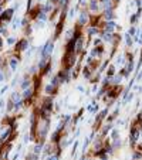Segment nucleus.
I'll use <instances>...</instances> for the list:
<instances>
[{
  "mask_svg": "<svg viewBox=\"0 0 142 160\" xmlns=\"http://www.w3.org/2000/svg\"><path fill=\"white\" fill-rule=\"evenodd\" d=\"M75 57H77L75 52H65V55H64V58H63V62H64V65H65L67 69H71V68L75 65V61H77Z\"/></svg>",
  "mask_w": 142,
  "mask_h": 160,
  "instance_id": "obj_1",
  "label": "nucleus"
},
{
  "mask_svg": "<svg viewBox=\"0 0 142 160\" xmlns=\"http://www.w3.org/2000/svg\"><path fill=\"white\" fill-rule=\"evenodd\" d=\"M53 50H54V43L50 40V41H47V43L44 44V47H43V48H41V51H40L41 58H48V57L51 55Z\"/></svg>",
  "mask_w": 142,
  "mask_h": 160,
  "instance_id": "obj_2",
  "label": "nucleus"
},
{
  "mask_svg": "<svg viewBox=\"0 0 142 160\" xmlns=\"http://www.w3.org/2000/svg\"><path fill=\"white\" fill-rule=\"evenodd\" d=\"M139 129L137 128V126H134L132 129H131V138H129V142H131V145L132 146H135V143H137V140L139 139Z\"/></svg>",
  "mask_w": 142,
  "mask_h": 160,
  "instance_id": "obj_3",
  "label": "nucleus"
},
{
  "mask_svg": "<svg viewBox=\"0 0 142 160\" xmlns=\"http://www.w3.org/2000/svg\"><path fill=\"white\" fill-rule=\"evenodd\" d=\"M13 13H14V9H7L6 11H1V16H0V23L1 21H9L11 17H13Z\"/></svg>",
  "mask_w": 142,
  "mask_h": 160,
  "instance_id": "obj_4",
  "label": "nucleus"
},
{
  "mask_svg": "<svg viewBox=\"0 0 142 160\" xmlns=\"http://www.w3.org/2000/svg\"><path fill=\"white\" fill-rule=\"evenodd\" d=\"M88 20H90L88 13H87V11H81V13H80V18H78V26H84V24H87Z\"/></svg>",
  "mask_w": 142,
  "mask_h": 160,
  "instance_id": "obj_5",
  "label": "nucleus"
},
{
  "mask_svg": "<svg viewBox=\"0 0 142 160\" xmlns=\"http://www.w3.org/2000/svg\"><path fill=\"white\" fill-rule=\"evenodd\" d=\"M82 48H84V37L81 35L80 38H77V40H75V54L81 52V51H82Z\"/></svg>",
  "mask_w": 142,
  "mask_h": 160,
  "instance_id": "obj_6",
  "label": "nucleus"
},
{
  "mask_svg": "<svg viewBox=\"0 0 142 160\" xmlns=\"http://www.w3.org/2000/svg\"><path fill=\"white\" fill-rule=\"evenodd\" d=\"M104 24H105V26H104V27H105V31H110V33H112L115 28H118V26L115 24V21H114V20L107 21V23H104Z\"/></svg>",
  "mask_w": 142,
  "mask_h": 160,
  "instance_id": "obj_7",
  "label": "nucleus"
},
{
  "mask_svg": "<svg viewBox=\"0 0 142 160\" xmlns=\"http://www.w3.org/2000/svg\"><path fill=\"white\" fill-rule=\"evenodd\" d=\"M11 132H13V128L10 126V128H9L6 132H3V135H1V138H0V142H1V143H6V142L10 139V135H11Z\"/></svg>",
  "mask_w": 142,
  "mask_h": 160,
  "instance_id": "obj_8",
  "label": "nucleus"
},
{
  "mask_svg": "<svg viewBox=\"0 0 142 160\" xmlns=\"http://www.w3.org/2000/svg\"><path fill=\"white\" fill-rule=\"evenodd\" d=\"M107 112H108V108H105V109H104V111H102L98 116H97V119H95V126H97V128H100V123H101V122H102V119L105 118Z\"/></svg>",
  "mask_w": 142,
  "mask_h": 160,
  "instance_id": "obj_9",
  "label": "nucleus"
},
{
  "mask_svg": "<svg viewBox=\"0 0 142 160\" xmlns=\"http://www.w3.org/2000/svg\"><path fill=\"white\" fill-rule=\"evenodd\" d=\"M27 47H28V41H27V40H20V41L16 44V50H18V51L26 50Z\"/></svg>",
  "mask_w": 142,
  "mask_h": 160,
  "instance_id": "obj_10",
  "label": "nucleus"
},
{
  "mask_svg": "<svg viewBox=\"0 0 142 160\" xmlns=\"http://www.w3.org/2000/svg\"><path fill=\"white\" fill-rule=\"evenodd\" d=\"M98 1H100V0H90L88 9H90L91 13H97V10H98Z\"/></svg>",
  "mask_w": 142,
  "mask_h": 160,
  "instance_id": "obj_11",
  "label": "nucleus"
},
{
  "mask_svg": "<svg viewBox=\"0 0 142 160\" xmlns=\"http://www.w3.org/2000/svg\"><path fill=\"white\" fill-rule=\"evenodd\" d=\"M104 17L107 18V21H111L115 16H114V9H105L104 11Z\"/></svg>",
  "mask_w": 142,
  "mask_h": 160,
  "instance_id": "obj_12",
  "label": "nucleus"
},
{
  "mask_svg": "<svg viewBox=\"0 0 142 160\" xmlns=\"http://www.w3.org/2000/svg\"><path fill=\"white\" fill-rule=\"evenodd\" d=\"M34 94H36V92H34V88H27V89H24V92H23V98H24V99H30Z\"/></svg>",
  "mask_w": 142,
  "mask_h": 160,
  "instance_id": "obj_13",
  "label": "nucleus"
},
{
  "mask_svg": "<svg viewBox=\"0 0 142 160\" xmlns=\"http://www.w3.org/2000/svg\"><path fill=\"white\" fill-rule=\"evenodd\" d=\"M44 91H46V94L47 95H54L55 92H57V88L54 86V85H51V84H48L46 88H44Z\"/></svg>",
  "mask_w": 142,
  "mask_h": 160,
  "instance_id": "obj_14",
  "label": "nucleus"
},
{
  "mask_svg": "<svg viewBox=\"0 0 142 160\" xmlns=\"http://www.w3.org/2000/svg\"><path fill=\"white\" fill-rule=\"evenodd\" d=\"M121 81H122V75H114V77H111V79H110V84L119 85V84H121Z\"/></svg>",
  "mask_w": 142,
  "mask_h": 160,
  "instance_id": "obj_15",
  "label": "nucleus"
},
{
  "mask_svg": "<svg viewBox=\"0 0 142 160\" xmlns=\"http://www.w3.org/2000/svg\"><path fill=\"white\" fill-rule=\"evenodd\" d=\"M30 85H31V81H30V77H28V78L26 77V78H24V81L21 82V88H23V89H27V88H30Z\"/></svg>",
  "mask_w": 142,
  "mask_h": 160,
  "instance_id": "obj_16",
  "label": "nucleus"
},
{
  "mask_svg": "<svg viewBox=\"0 0 142 160\" xmlns=\"http://www.w3.org/2000/svg\"><path fill=\"white\" fill-rule=\"evenodd\" d=\"M17 64H18V61H17V58H10V68L14 71V69H17Z\"/></svg>",
  "mask_w": 142,
  "mask_h": 160,
  "instance_id": "obj_17",
  "label": "nucleus"
},
{
  "mask_svg": "<svg viewBox=\"0 0 142 160\" xmlns=\"http://www.w3.org/2000/svg\"><path fill=\"white\" fill-rule=\"evenodd\" d=\"M98 28L97 27H90L88 28V35H98Z\"/></svg>",
  "mask_w": 142,
  "mask_h": 160,
  "instance_id": "obj_18",
  "label": "nucleus"
},
{
  "mask_svg": "<svg viewBox=\"0 0 142 160\" xmlns=\"http://www.w3.org/2000/svg\"><path fill=\"white\" fill-rule=\"evenodd\" d=\"M21 96H23V95H20V94L16 91V92H13V94H11V101L17 102V101H20V99H21Z\"/></svg>",
  "mask_w": 142,
  "mask_h": 160,
  "instance_id": "obj_19",
  "label": "nucleus"
},
{
  "mask_svg": "<svg viewBox=\"0 0 142 160\" xmlns=\"http://www.w3.org/2000/svg\"><path fill=\"white\" fill-rule=\"evenodd\" d=\"M125 41H127V45H128V47H132L134 41H132V37H131L129 34H125Z\"/></svg>",
  "mask_w": 142,
  "mask_h": 160,
  "instance_id": "obj_20",
  "label": "nucleus"
},
{
  "mask_svg": "<svg viewBox=\"0 0 142 160\" xmlns=\"http://www.w3.org/2000/svg\"><path fill=\"white\" fill-rule=\"evenodd\" d=\"M82 75H84L85 78H88V79H90V78H91V69H90L88 67H85V68H84V71H82Z\"/></svg>",
  "mask_w": 142,
  "mask_h": 160,
  "instance_id": "obj_21",
  "label": "nucleus"
},
{
  "mask_svg": "<svg viewBox=\"0 0 142 160\" xmlns=\"http://www.w3.org/2000/svg\"><path fill=\"white\" fill-rule=\"evenodd\" d=\"M41 150H43V142H40V143H37V145H36V147H34V153H36V155H38Z\"/></svg>",
  "mask_w": 142,
  "mask_h": 160,
  "instance_id": "obj_22",
  "label": "nucleus"
},
{
  "mask_svg": "<svg viewBox=\"0 0 142 160\" xmlns=\"http://www.w3.org/2000/svg\"><path fill=\"white\" fill-rule=\"evenodd\" d=\"M124 62H125V60H124V54L118 55V57H117V64H118V65H122Z\"/></svg>",
  "mask_w": 142,
  "mask_h": 160,
  "instance_id": "obj_23",
  "label": "nucleus"
},
{
  "mask_svg": "<svg viewBox=\"0 0 142 160\" xmlns=\"http://www.w3.org/2000/svg\"><path fill=\"white\" fill-rule=\"evenodd\" d=\"M111 146H112V149H118V147L121 146V139H115L114 143H112Z\"/></svg>",
  "mask_w": 142,
  "mask_h": 160,
  "instance_id": "obj_24",
  "label": "nucleus"
},
{
  "mask_svg": "<svg viewBox=\"0 0 142 160\" xmlns=\"http://www.w3.org/2000/svg\"><path fill=\"white\" fill-rule=\"evenodd\" d=\"M114 75H115V67L111 65L110 69H108V77H114Z\"/></svg>",
  "mask_w": 142,
  "mask_h": 160,
  "instance_id": "obj_25",
  "label": "nucleus"
},
{
  "mask_svg": "<svg viewBox=\"0 0 142 160\" xmlns=\"http://www.w3.org/2000/svg\"><path fill=\"white\" fill-rule=\"evenodd\" d=\"M132 157L135 160H139V159H142V152H135L134 155H132Z\"/></svg>",
  "mask_w": 142,
  "mask_h": 160,
  "instance_id": "obj_26",
  "label": "nucleus"
},
{
  "mask_svg": "<svg viewBox=\"0 0 142 160\" xmlns=\"http://www.w3.org/2000/svg\"><path fill=\"white\" fill-rule=\"evenodd\" d=\"M92 44H94L95 47H101V38H94Z\"/></svg>",
  "mask_w": 142,
  "mask_h": 160,
  "instance_id": "obj_27",
  "label": "nucleus"
},
{
  "mask_svg": "<svg viewBox=\"0 0 142 160\" xmlns=\"http://www.w3.org/2000/svg\"><path fill=\"white\" fill-rule=\"evenodd\" d=\"M77 147H78V140H75V142H74V146H73V152H71V155H73V156L75 155V152H77Z\"/></svg>",
  "mask_w": 142,
  "mask_h": 160,
  "instance_id": "obj_28",
  "label": "nucleus"
},
{
  "mask_svg": "<svg viewBox=\"0 0 142 160\" xmlns=\"http://www.w3.org/2000/svg\"><path fill=\"white\" fill-rule=\"evenodd\" d=\"M111 138H112L114 140H115V139H118V130H117V129H114V130H112V133H111Z\"/></svg>",
  "mask_w": 142,
  "mask_h": 160,
  "instance_id": "obj_29",
  "label": "nucleus"
},
{
  "mask_svg": "<svg viewBox=\"0 0 142 160\" xmlns=\"http://www.w3.org/2000/svg\"><path fill=\"white\" fill-rule=\"evenodd\" d=\"M128 34H129L131 37H132V35H135V34H137V30H135V27H131V28H129V31H128Z\"/></svg>",
  "mask_w": 142,
  "mask_h": 160,
  "instance_id": "obj_30",
  "label": "nucleus"
},
{
  "mask_svg": "<svg viewBox=\"0 0 142 160\" xmlns=\"http://www.w3.org/2000/svg\"><path fill=\"white\" fill-rule=\"evenodd\" d=\"M20 26V20L18 18H14V24H13V28H17Z\"/></svg>",
  "mask_w": 142,
  "mask_h": 160,
  "instance_id": "obj_31",
  "label": "nucleus"
},
{
  "mask_svg": "<svg viewBox=\"0 0 142 160\" xmlns=\"http://www.w3.org/2000/svg\"><path fill=\"white\" fill-rule=\"evenodd\" d=\"M47 160H58V155H51V156H48Z\"/></svg>",
  "mask_w": 142,
  "mask_h": 160,
  "instance_id": "obj_32",
  "label": "nucleus"
},
{
  "mask_svg": "<svg viewBox=\"0 0 142 160\" xmlns=\"http://www.w3.org/2000/svg\"><path fill=\"white\" fill-rule=\"evenodd\" d=\"M14 43H16V38H13V37H10L7 40V44H14Z\"/></svg>",
  "mask_w": 142,
  "mask_h": 160,
  "instance_id": "obj_33",
  "label": "nucleus"
},
{
  "mask_svg": "<svg viewBox=\"0 0 142 160\" xmlns=\"http://www.w3.org/2000/svg\"><path fill=\"white\" fill-rule=\"evenodd\" d=\"M6 91H7V85H6V86H3V88L0 89V94H4Z\"/></svg>",
  "mask_w": 142,
  "mask_h": 160,
  "instance_id": "obj_34",
  "label": "nucleus"
},
{
  "mask_svg": "<svg viewBox=\"0 0 142 160\" xmlns=\"http://www.w3.org/2000/svg\"><path fill=\"white\" fill-rule=\"evenodd\" d=\"M138 81H142V72L138 74Z\"/></svg>",
  "mask_w": 142,
  "mask_h": 160,
  "instance_id": "obj_35",
  "label": "nucleus"
},
{
  "mask_svg": "<svg viewBox=\"0 0 142 160\" xmlns=\"http://www.w3.org/2000/svg\"><path fill=\"white\" fill-rule=\"evenodd\" d=\"M3 78H4V77H3V72L0 71V81H3Z\"/></svg>",
  "mask_w": 142,
  "mask_h": 160,
  "instance_id": "obj_36",
  "label": "nucleus"
},
{
  "mask_svg": "<svg viewBox=\"0 0 142 160\" xmlns=\"http://www.w3.org/2000/svg\"><path fill=\"white\" fill-rule=\"evenodd\" d=\"M112 1H114V4H115V6H117V4L119 3V0H112Z\"/></svg>",
  "mask_w": 142,
  "mask_h": 160,
  "instance_id": "obj_37",
  "label": "nucleus"
},
{
  "mask_svg": "<svg viewBox=\"0 0 142 160\" xmlns=\"http://www.w3.org/2000/svg\"><path fill=\"white\" fill-rule=\"evenodd\" d=\"M50 1H51L53 4H54V3H58V0H50Z\"/></svg>",
  "mask_w": 142,
  "mask_h": 160,
  "instance_id": "obj_38",
  "label": "nucleus"
},
{
  "mask_svg": "<svg viewBox=\"0 0 142 160\" xmlns=\"http://www.w3.org/2000/svg\"><path fill=\"white\" fill-rule=\"evenodd\" d=\"M3 47V41H1V38H0V48Z\"/></svg>",
  "mask_w": 142,
  "mask_h": 160,
  "instance_id": "obj_39",
  "label": "nucleus"
},
{
  "mask_svg": "<svg viewBox=\"0 0 142 160\" xmlns=\"http://www.w3.org/2000/svg\"><path fill=\"white\" fill-rule=\"evenodd\" d=\"M0 11H1V6H0Z\"/></svg>",
  "mask_w": 142,
  "mask_h": 160,
  "instance_id": "obj_40",
  "label": "nucleus"
},
{
  "mask_svg": "<svg viewBox=\"0 0 142 160\" xmlns=\"http://www.w3.org/2000/svg\"><path fill=\"white\" fill-rule=\"evenodd\" d=\"M38 1H40V0H38Z\"/></svg>",
  "mask_w": 142,
  "mask_h": 160,
  "instance_id": "obj_41",
  "label": "nucleus"
}]
</instances>
